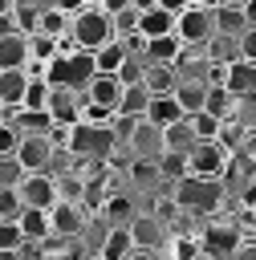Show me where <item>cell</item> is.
Here are the masks:
<instances>
[{"mask_svg":"<svg viewBox=\"0 0 256 260\" xmlns=\"http://www.w3.org/2000/svg\"><path fill=\"white\" fill-rule=\"evenodd\" d=\"M171 195L179 199V207L187 215H215L228 199L223 179H207V175H183L171 183Z\"/></svg>","mask_w":256,"mask_h":260,"instance_id":"cell-1","label":"cell"},{"mask_svg":"<svg viewBox=\"0 0 256 260\" xmlns=\"http://www.w3.org/2000/svg\"><path fill=\"white\" fill-rule=\"evenodd\" d=\"M65 146H69L77 158H110L114 146H122V142H118V134L110 130V122H89V118H81V122L69 126Z\"/></svg>","mask_w":256,"mask_h":260,"instance_id":"cell-2","label":"cell"},{"mask_svg":"<svg viewBox=\"0 0 256 260\" xmlns=\"http://www.w3.org/2000/svg\"><path fill=\"white\" fill-rule=\"evenodd\" d=\"M69 37H73V45L77 49H98V45H106L110 37H114V20H110V12L106 8H98V4H85L73 20H69Z\"/></svg>","mask_w":256,"mask_h":260,"instance_id":"cell-3","label":"cell"},{"mask_svg":"<svg viewBox=\"0 0 256 260\" xmlns=\"http://www.w3.org/2000/svg\"><path fill=\"white\" fill-rule=\"evenodd\" d=\"M228 162H232V150L219 142V138H199L191 150H187V175H207V179H223V171H228Z\"/></svg>","mask_w":256,"mask_h":260,"instance_id":"cell-4","label":"cell"},{"mask_svg":"<svg viewBox=\"0 0 256 260\" xmlns=\"http://www.w3.org/2000/svg\"><path fill=\"white\" fill-rule=\"evenodd\" d=\"M175 37L183 45H207L215 37V8H203V4H191L175 16Z\"/></svg>","mask_w":256,"mask_h":260,"instance_id":"cell-5","label":"cell"},{"mask_svg":"<svg viewBox=\"0 0 256 260\" xmlns=\"http://www.w3.org/2000/svg\"><path fill=\"white\" fill-rule=\"evenodd\" d=\"M240 240H244L240 223H211V228L199 232V248H203L211 260H232V252L240 248Z\"/></svg>","mask_w":256,"mask_h":260,"instance_id":"cell-6","label":"cell"},{"mask_svg":"<svg viewBox=\"0 0 256 260\" xmlns=\"http://www.w3.org/2000/svg\"><path fill=\"white\" fill-rule=\"evenodd\" d=\"M16 187H20L24 207H53L57 203V175L53 171H28Z\"/></svg>","mask_w":256,"mask_h":260,"instance_id":"cell-7","label":"cell"},{"mask_svg":"<svg viewBox=\"0 0 256 260\" xmlns=\"http://www.w3.org/2000/svg\"><path fill=\"white\" fill-rule=\"evenodd\" d=\"M126 228H130L134 248H154V252H163V244H167V236H171V223H163L154 211H138Z\"/></svg>","mask_w":256,"mask_h":260,"instance_id":"cell-8","label":"cell"},{"mask_svg":"<svg viewBox=\"0 0 256 260\" xmlns=\"http://www.w3.org/2000/svg\"><path fill=\"white\" fill-rule=\"evenodd\" d=\"M126 150H130V158H158V154L167 150L163 126H154L150 118H138V126H134L130 138H126Z\"/></svg>","mask_w":256,"mask_h":260,"instance_id":"cell-9","label":"cell"},{"mask_svg":"<svg viewBox=\"0 0 256 260\" xmlns=\"http://www.w3.org/2000/svg\"><path fill=\"white\" fill-rule=\"evenodd\" d=\"M49 223H53V236L57 240H77L85 232V211L81 203H69V199H57L49 207Z\"/></svg>","mask_w":256,"mask_h":260,"instance_id":"cell-10","label":"cell"},{"mask_svg":"<svg viewBox=\"0 0 256 260\" xmlns=\"http://www.w3.org/2000/svg\"><path fill=\"white\" fill-rule=\"evenodd\" d=\"M53 150H57V142H53L49 134H20L16 158L24 162V171H49V162H53Z\"/></svg>","mask_w":256,"mask_h":260,"instance_id":"cell-11","label":"cell"},{"mask_svg":"<svg viewBox=\"0 0 256 260\" xmlns=\"http://www.w3.org/2000/svg\"><path fill=\"white\" fill-rule=\"evenodd\" d=\"M81 93H85V102H93V106H102V110L114 114L118 102H122V81H118V73H93Z\"/></svg>","mask_w":256,"mask_h":260,"instance_id":"cell-12","label":"cell"},{"mask_svg":"<svg viewBox=\"0 0 256 260\" xmlns=\"http://www.w3.org/2000/svg\"><path fill=\"white\" fill-rule=\"evenodd\" d=\"M16 223H20V232H24V240H28V244H45V240L53 236L49 207H24V211L16 215Z\"/></svg>","mask_w":256,"mask_h":260,"instance_id":"cell-13","label":"cell"},{"mask_svg":"<svg viewBox=\"0 0 256 260\" xmlns=\"http://www.w3.org/2000/svg\"><path fill=\"white\" fill-rule=\"evenodd\" d=\"M142 85H146L150 93H171V89L179 85V65H171V61H146Z\"/></svg>","mask_w":256,"mask_h":260,"instance_id":"cell-14","label":"cell"},{"mask_svg":"<svg viewBox=\"0 0 256 260\" xmlns=\"http://www.w3.org/2000/svg\"><path fill=\"white\" fill-rule=\"evenodd\" d=\"M175 102L183 106V114H199L203 102H207V81L203 77H179V85L171 89Z\"/></svg>","mask_w":256,"mask_h":260,"instance_id":"cell-15","label":"cell"},{"mask_svg":"<svg viewBox=\"0 0 256 260\" xmlns=\"http://www.w3.org/2000/svg\"><path fill=\"white\" fill-rule=\"evenodd\" d=\"M130 252H134L130 228H126V223H114V228H106V236H102V248H98V256H102V260H126Z\"/></svg>","mask_w":256,"mask_h":260,"instance_id":"cell-16","label":"cell"},{"mask_svg":"<svg viewBox=\"0 0 256 260\" xmlns=\"http://www.w3.org/2000/svg\"><path fill=\"white\" fill-rule=\"evenodd\" d=\"M228 89L236 98H256V61H232L228 65Z\"/></svg>","mask_w":256,"mask_h":260,"instance_id":"cell-17","label":"cell"},{"mask_svg":"<svg viewBox=\"0 0 256 260\" xmlns=\"http://www.w3.org/2000/svg\"><path fill=\"white\" fill-rule=\"evenodd\" d=\"M138 32L150 41V37H171L175 32V12H167L163 4H154V8H146L142 16H138Z\"/></svg>","mask_w":256,"mask_h":260,"instance_id":"cell-18","label":"cell"},{"mask_svg":"<svg viewBox=\"0 0 256 260\" xmlns=\"http://www.w3.org/2000/svg\"><path fill=\"white\" fill-rule=\"evenodd\" d=\"M126 41L122 37H110L106 45H98L93 49V65H98V73H118L122 69V61H126Z\"/></svg>","mask_w":256,"mask_h":260,"instance_id":"cell-19","label":"cell"},{"mask_svg":"<svg viewBox=\"0 0 256 260\" xmlns=\"http://www.w3.org/2000/svg\"><path fill=\"white\" fill-rule=\"evenodd\" d=\"M142 118H150L154 126H171V122L183 118V106L175 102V93H150V106H146Z\"/></svg>","mask_w":256,"mask_h":260,"instance_id":"cell-20","label":"cell"},{"mask_svg":"<svg viewBox=\"0 0 256 260\" xmlns=\"http://www.w3.org/2000/svg\"><path fill=\"white\" fill-rule=\"evenodd\" d=\"M28 61V32L0 37V69H20Z\"/></svg>","mask_w":256,"mask_h":260,"instance_id":"cell-21","label":"cell"},{"mask_svg":"<svg viewBox=\"0 0 256 260\" xmlns=\"http://www.w3.org/2000/svg\"><path fill=\"white\" fill-rule=\"evenodd\" d=\"M69 12H61L57 4H41V16H37V32H45V37H57V41H65L69 37Z\"/></svg>","mask_w":256,"mask_h":260,"instance_id":"cell-22","label":"cell"},{"mask_svg":"<svg viewBox=\"0 0 256 260\" xmlns=\"http://www.w3.org/2000/svg\"><path fill=\"white\" fill-rule=\"evenodd\" d=\"M163 142H167V150H191L199 138H195V126H191V118L183 114L179 122H171V126H163Z\"/></svg>","mask_w":256,"mask_h":260,"instance_id":"cell-23","label":"cell"},{"mask_svg":"<svg viewBox=\"0 0 256 260\" xmlns=\"http://www.w3.org/2000/svg\"><path fill=\"white\" fill-rule=\"evenodd\" d=\"M24 85H28V73H24V65L20 69H0V102L12 110V106H20V98H24Z\"/></svg>","mask_w":256,"mask_h":260,"instance_id":"cell-24","label":"cell"},{"mask_svg":"<svg viewBox=\"0 0 256 260\" xmlns=\"http://www.w3.org/2000/svg\"><path fill=\"white\" fill-rule=\"evenodd\" d=\"M207 61H219V65H232L240 61V37H228V32H215L207 45H203Z\"/></svg>","mask_w":256,"mask_h":260,"instance_id":"cell-25","label":"cell"},{"mask_svg":"<svg viewBox=\"0 0 256 260\" xmlns=\"http://www.w3.org/2000/svg\"><path fill=\"white\" fill-rule=\"evenodd\" d=\"M236 102H240V98H236L228 85H207V102H203V110L228 122V118H236Z\"/></svg>","mask_w":256,"mask_h":260,"instance_id":"cell-26","label":"cell"},{"mask_svg":"<svg viewBox=\"0 0 256 260\" xmlns=\"http://www.w3.org/2000/svg\"><path fill=\"white\" fill-rule=\"evenodd\" d=\"M146 106H150V89L138 81V85H122V102H118V110H114V114L142 118V114H146Z\"/></svg>","mask_w":256,"mask_h":260,"instance_id":"cell-27","label":"cell"},{"mask_svg":"<svg viewBox=\"0 0 256 260\" xmlns=\"http://www.w3.org/2000/svg\"><path fill=\"white\" fill-rule=\"evenodd\" d=\"M138 211H134V199H126V195H106L102 199V219L114 228V223H130Z\"/></svg>","mask_w":256,"mask_h":260,"instance_id":"cell-28","label":"cell"},{"mask_svg":"<svg viewBox=\"0 0 256 260\" xmlns=\"http://www.w3.org/2000/svg\"><path fill=\"white\" fill-rule=\"evenodd\" d=\"M244 28H248V16H244V8H232V4H215V32L240 37Z\"/></svg>","mask_w":256,"mask_h":260,"instance_id":"cell-29","label":"cell"},{"mask_svg":"<svg viewBox=\"0 0 256 260\" xmlns=\"http://www.w3.org/2000/svg\"><path fill=\"white\" fill-rule=\"evenodd\" d=\"M179 53H183V41L171 32V37H150L146 41V61H179Z\"/></svg>","mask_w":256,"mask_h":260,"instance_id":"cell-30","label":"cell"},{"mask_svg":"<svg viewBox=\"0 0 256 260\" xmlns=\"http://www.w3.org/2000/svg\"><path fill=\"white\" fill-rule=\"evenodd\" d=\"M126 175H130L138 187H163V171H158V158H130Z\"/></svg>","mask_w":256,"mask_h":260,"instance_id":"cell-31","label":"cell"},{"mask_svg":"<svg viewBox=\"0 0 256 260\" xmlns=\"http://www.w3.org/2000/svg\"><path fill=\"white\" fill-rule=\"evenodd\" d=\"M49 93H53L49 77H28V85H24V98H20V106H24V110H49Z\"/></svg>","mask_w":256,"mask_h":260,"instance_id":"cell-32","label":"cell"},{"mask_svg":"<svg viewBox=\"0 0 256 260\" xmlns=\"http://www.w3.org/2000/svg\"><path fill=\"white\" fill-rule=\"evenodd\" d=\"M158 171H163V183H175V179H183L191 167H187V154H183V150H163V154H158Z\"/></svg>","mask_w":256,"mask_h":260,"instance_id":"cell-33","label":"cell"},{"mask_svg":"<svg viewBox=\"0 0 256 260\" xmlns=\"http://www.w3.org/2000/svg\"><path fill=\"white\" fill-rule=\"evenodd\" d=\"M138 16H142V12H138L134 4L110 12V20H114V37H130V32H138Z\"/></svg>","mask_w":256,"mask_h":260,"instance_id":"cell-34","label":"cell"},{"mask_svg":"<svg viewBox=\"0 0 256 260\" xmlns=\"http://www.w3.org/2000/svg\"><path fill=\"white\" fill-rule=\"evenodd\" d=\"M187 118H191V126H195V138H219V130H223V118H215V114H207V110L187 114Z\"/></svg>","mask_w":256,"mask_h":260,"instance_id":"cell-35","label":"cell"},{"mask_svg":"<svg viewBox=\"0 0 256 260\" xmlns=\"http://www.w3.org/2000/svg\"><path fill=\"white\" fill-rule=\"evenodd\" d=\"M142 73H146V57L126 53V61H122V69H118V81H122V85H138Z\"/></svg>","mask_w":256,"mask_h":260,"instance_id":"cell-36","label":"cell"},{"mask_svg":"<svg viewBox=\"0 0 256 260\" xmlns=\"http://www.w3.org/2000/svg\"><path fill=\"white\" fill-rule=\"evenodd\" d=\"M24 175H28V171H24V162H20L16 154H0V187H16Z\"/></svg>","mask_w":256,"mask_h":260,"instance_id":"cell-37","label":"cell"},{"mask_svg":"<svg viewBox=\"0 0 256 260\" xmlns=\"http://www.w3.org/2000/svg\"><path fill=\"white\" fill-rule=\"evenodd\" d=\"M20 211H24L20 187H0V219H16Z\"/></svg>","mask_w":256,"mask_h":260,"instance_id":"cell-38","label":"cell"},{"mask_svg":"<svg viewBox=\"0 0 256 260\" xmlns=\"http://www.w3.org/2000/svg\"><path fill=\"white\" fill-rule=\"evenodd\" d=\"M28 240H24V232H20V223L16 219H0V252L4 248H24Z\"/></svg>","mask_w":256,"mask_h":260,"instance_id":"cell-39","label":"cell"},{"mask_svg":"<svg viewBox=\"0 0 256 260\" xmlns=\"http://www.w3.org/2000/svg\"><path fill=\"white\" fill-rule=\"evenodd\" d=\"M16 146H20V130L8 118H0V154H16Z\"/></svg>","mask_w":256,"mask_h":260,"instance_id":"cell-40","label":"cell"},{"mask_svg":"<svg viewBox=\"0 0 256 260\" xmlns=\"http://www.w3.org/2000/svg\"><path fill=\"white\" fill-rule=\"evenodd\" d=\"M240 57H244V61H256V24H248V28L240 32Z\"/></svg>","mask_w":256,"mask_h":260,"instance_id":"cell-41","label":"cell"},{"mask_svg":"<svg viewBox=\"0 0 256 260\" xmlns=\"http://www.w3.org/2000/svg\"><path fill=\"white\" fill-rule=\"evenodd\" d=\"M240 154L256 167V134H244V142H240Z\"/></svg>","mask_w":256,"mask_h":260,"instance_id":"cell-42","label":"cell"},{"mask_svg":"<svg viewBox=\"0 0 256 260\" xmlns=\"http://www.w3.org/2000/svg\"><path fill=\"white\" fill-rule=\"evenodd\" d=\"M126 260H167V256H163V252H154V248H134Z\"/></svg>","mask_w":256,"mask_h":260,"instance_id":"cell-43","label":"cell"},{"mask_svg":"<svg viewBox=\"0 0 256 260\" xmlns=\"http://www.w3.org/2000/svg\"><path fill=\"white\" fill-rule=\"evenodd\" d=\"M57 8H61V12H69V16H77V12L85 8V0H57Z\"/></svg>","mask_w":256,"mask_h":260,"instance_id":"cell-44","label":"cell"},{"mask_svg":"<svg viewBox=\"0 0 256 260\" xmlns=\"http://www.w3.org/2000/svg\"><path fill=\"white\" fill-rule=\"evenodd\" d=\"M158 4H163L167 12H175V16H179V12H183V8H191L195 0H158Z\"/></svg>","mask_w":256,"mask_h":260,"instance_id":"cell-45","label":"cell"},{"mask_svg":"<svg viewBox=\"0 0 256 260\" xmlns=\"http://www.w3.org/2000/svg\"><path fill=\"white\" fill-rule=\"evenodd\" d=\"M0 260H28V256H24L20 248H4V252H0Z\"/></svg>","mask_w":256,"mask_h":260,"instance_id":"cell-46","label":"cell"},{"mask_svg":"<svg viewBox=\"0 0 256 260\" xmlns=\"http://www.w3.org/2000/svg\"><path fill=\"white\" fill-rule=\"evenodd\" d=\"M126 4H130V0H102V8H106V12H118V8H126Z\"/></svg>","mask_w":256,"mask_h":260,"instance_id":"cell-47","label":"cell"},{"mask_svg":"<svg viewBox=\"0 0 256 260\" xmlns=\"http://www.w3.org/2000/svg\"><path fill=\"white\" fill-rule=\"evenodd\" d=\"M244 16H248V24H256V0H248V4H244Z\"/></svg>","mask_w":256,"mask_h":260,"instance_id":"cell-48","label":"cell"},{"mask_svg":"<svg viewBox=\"0 0 256 260\" xmlns=\"http://www.w3.org/2000/svg\"><path fill=\"white\" fill-rule=\"evenodd\" d=\"M130 4H134V8H138V12H146V8H154V4H158V0H130Z\"/></svg>","mask_w":256,"mask_h":260,"instance_id":"cell-49","label":"cell"},{"mask_svg":"<svg viewBox=\"0 0 256 260\" xmlns=\"http://www.w3.org/2000/svg\"><path fill=\"white\" fill-rule=\"evenodd\" d=\"M16 8V0H0V12H12Z\"/></svg>","mask_w":256,"mask_h":260,"instance_id":"cell-50","label":"cell"},{"mask_svg":"<svg viewBox=\"0 0 256 260\" xmlns=\"http://www.w3.org/2000/svg\"><path fill=\"white\" fill-rule=\"evenodd\" d=\"M219 4H232V8H244L248 0H219Z\"/></svg>","mask_w":256,"mask_h":260,"instance_id":"cell-51","label":"cell"},{"mask_svg":"<svg viewBox=\"0 0 256 260\" xmlns=\"http://www.w3.org/2000/svg\"><path fill=\"white\" fill-rule=\"evenodd\" d=\"M195 4H203V8H215V4H219V0H195Z\"/></svg>","mask_w":256,"mask_h":260,"instance_id":"cell-52","label":"cell"},{"mask_svg":"<svg viewBox=\"0 0 256 260\" xmlns=\"http://www.w3.org/2000/svg\"><path fill=\"white\" fill-rule=\"evenodd\" d=\"M85 4H98V8H102V0H85Z\"/></svg>","mask_w":256,"mask_h":260,"instance_id":"cell-53","label":"cell"},{"mask_svg":"<svg viewBox=\"0 0 256 260\" xmlns=\"http://www.w3.org/2000/svg\"><path fill=\"white\" fill-rule=\"evenodd\" d=\"M4 110H8V106H4V102H0V118H4Z\"/></svg>","mask_w":256,"mask_h":260,"instance_id":"cell-54","label":"cell"}]
</instances>
